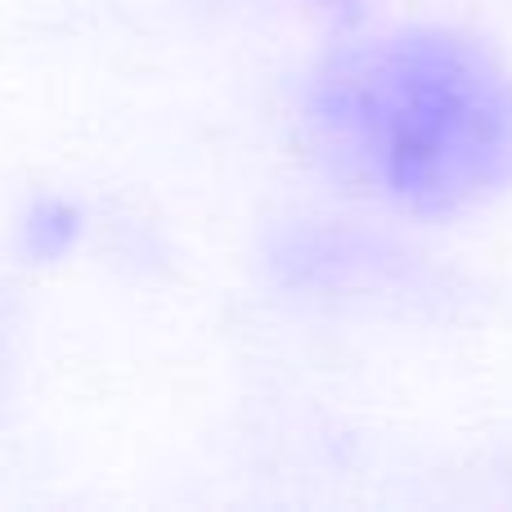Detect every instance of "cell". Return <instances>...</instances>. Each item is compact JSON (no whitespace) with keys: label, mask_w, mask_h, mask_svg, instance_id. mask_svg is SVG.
I'll list each match as a JSON object with an SVG mask.
<instances>
[{"label":"cell","mask_w":512,"mask_h":512,"mask_svg":"<svg viewBox=\"0 0 512 512\" xmlns=\"http://www.w3.org/2000/svg\"><path fill=\"white\" fill-rule=\"evenodd\" d=\"M315 117L355 171L418 212L512 180V77L459 36L409 32L328 63Z\"/></svg>","instance_id":"6da1fadb"}]
</instances>
